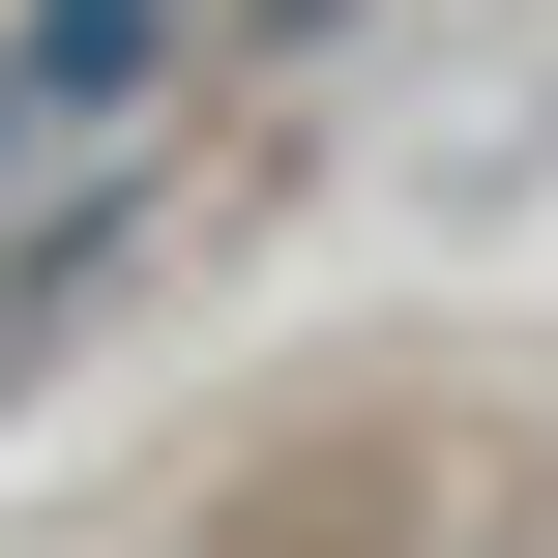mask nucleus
Listing matches in <instances>:
<instances>
[{"label": "nucleus", "mask_w": 558, "mask_h": 558, "mask_svg": "<svg viewBox=\"0 0 558 558\" xmlns=\"http://www.w3.org/2000/svg\"><path fill=\"white\" fill-rule=\"evenodd\" d=\"M29 88L88 118V88H147V0H29Z\"/></svg>", "instance_id": "1"}]
</instances>
